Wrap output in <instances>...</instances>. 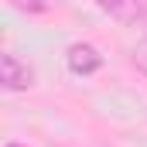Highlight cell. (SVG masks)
Segmentation results:
<instances>
[{"label": "cell", "mask_w": 147, "mask_h": 147, "mask_svg": "<svg viewBox=\"0 0 147 147\" xmlns=\"http://www.w3.org/2000/svg\"><path fill=\"white\" fill-rule=\"evenodd\" d=\"M0 82H3L7 92H28L34 86V69L28 62H21L17 55L3 51L0 55Z\"/></svg>", "instance_id": "cell-1"}, {"label": "cell", "mask_w": 147, "mask_h": 147, "mask_svg": "<svg viewBox=\"0 0 147 147\" xmlns=\"http://www.w3.org/2000/svg\"><path fill=\"white\" fill-rule=\"evenodd\" d=\"M99 3V10H106L110 17L116 21H123V24H144L147 17V0H96Z\"/></svg>", "instance_id": "cell-3"}, {"label": "cell", "mask_w": 147, "mask_h": 147, "mask_svg": "<svg viewBox=\"0 0 147 147\" xmlns=\"http://www.w3.org/2000/svg\"><path fill=\"white\" fill-rule=\"evenodd\" d=\"M7 147H28V144H7Z\"/></svg>", "instance_id": "cell-6"}, {"label": "cell", "mask_w": 147, "mask_h": 147, "mask_svg": "<svg viewBox=\"0 0 147 147\" xmlns=\"http://www.w3.org/2000/svg\"><path fill=\"white\" fill-rule=\"evenodd\" d=\"M17 10H24V14H41V10H48V0H10Z\"/></svg>", "instance_id": "cell-4"}, {"label": "cell", "mask_w": 147, "mask_h": 147, "mask_svg": "<svg viewBox=\"0 0 147 147\" xmlns=\"http://www.w3.org/2000/svg\"><path fill=\"white\" fill-rule=\"evenodd\" d=\"M65 62H69V69L75 75H92L103 69V55H99V48H92V45H86V41H79L72 45L69 51H65Z\"/></svg>", "instance_id": "cell-2"}, {"label": "cell", "mask_w": 147, "mask_h": 147, "mask_svg": "<svg viewBox=\"0 0 147 147\" xmlns=\"http://www.w3.org/2000/svg\"><path fill=\"white\" fill-rule=\"evenodd\" d=\"M130 58H134V65H137V69H140V72L147 75V41H140V45H134Z\"/></svg>", "instance_id": "cell-5"}, {"label": "cell", "mask_w": 147, "mask_h": 147, "mask_svg": "<svg viewBox=\"0 0 147 147\" xmlns=\"http://www.w3.org/2000/svg\"><path fill=\"white\" fill-rule=\"evenodd\" d=\"M144 28H147V17H144Z\"/></svg>", "instance_id": "cell-7"}]
</instances>
